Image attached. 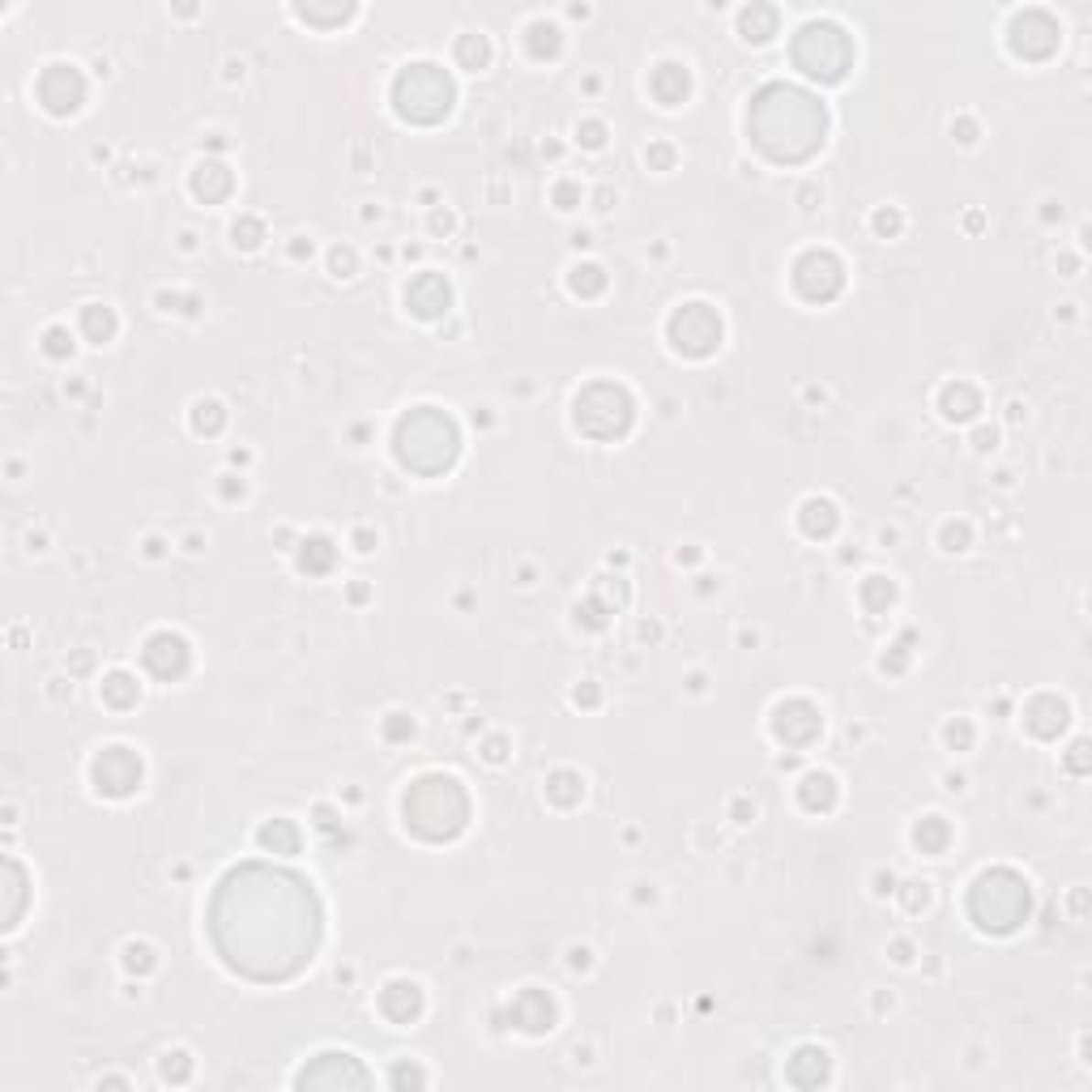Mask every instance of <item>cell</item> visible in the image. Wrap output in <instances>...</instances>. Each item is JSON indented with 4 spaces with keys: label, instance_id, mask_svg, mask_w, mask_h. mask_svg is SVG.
<instances>
[{
    "label": "cell",
    "instance_id": "5b68a950",
    "mask_svg": "<svg viewBox=\"0 0 1092 1092\" xmlns=\"http://www.w3.org/2000/svg\"><path fill=\"white\" fill-rule=\"evenodd\" d=\"M572 419L594 440H615V435H623L632 427V398H628V388L597 380V385H589L576 398V414Z\"/></svg>",
    "mask_w": 1092,
    "mask_h": 1092
},
{
    "label": "cell",
    "instance_id": "ab89813d",
    "mask_svg": "<svg viewBox=\"0 0 1092 1092\" xmlns=\"http://www.w3.org/2000/svg\"><path fill=\"white\" fill-rule=\"evenodd\" d=\"M944 538H947V551H960V546L968 542V530H965V525H947Z\"/></svg>",
    "mask_w": 1092,
    "mask_h": 1092
},
{
    "label": "cell",
    "instance_id": "1f68e13d",
    "mask_svg": "<svg viewBox=\"0 0 1092 1092\" xmlns=\"http://www.w3.org/2000/svg\"><path fill=\"white\" fill-rule=\"evenodd\" d=\"M862 602H867L870 610H879L892 602V584L883 581V576H867V584H862Z\"/></svg>",
    "mask_w": 1092,
    "mask_h": 1092
},
{
    "label": "cell",
    "instance_id": "4dcf8cb0",
    "mask_svg": "<svg viewBox=\"0 0 1092 1092\" xmlns=\"http://www.w3.org/2000/svg\"><path fill=\"white\" fill-rule=\"evenodd\" d=\"M772 26H777V13L772 9H756V13L747 9L743 13V30H747V38H756V43L772 35Z\"/></svg>",
    "mask_w": 1092,
    "mask_h": 1092
},
{
    "label": "cell",
    "instance_id": "83f0119b",
    "mask_svg": "<svg viewBox=\"0 0 1092 1092\" xmlns=\"http://www.w3.org/2000/svg\"><path fill=\"white\" fill-rule=\"evenodd\" d=\"M103 700L115 708L136 704V682L128 679V674H107V679H103Z\"/></svg>",
    "mask_w": 1092,
    "mask_h": 1092
},
{
    "label": "cell",
    "instance_id": "2e32d148",
    "mask_svg": "<svg viewBox=\"0 0 1092 1092\" xmlns=\"http://www.w3.org/2000/svg\"><path fill=\"white\" fill-rule=\"evenodd\" d=\"M512 1024L525 1032H551L555 1029V1003L546 990H521L512 999Z\"/></svg>",
    "mask_w": 1092,
    "mask_h": 1092
},
{
    "label": "cell",
    "instance_id": "3957f363",
    "mask_svg": "<svg viewBox=\"0 0 1092 1092\" xmlns=\"http://www.w3.org/2000/svg\"><path fill=\"white\" fill-rule=\"evenodd\" d=\"M1029 883L1020 879L1016 870H986L973 892H968V913L977 922L981 931H994V934H1007L1016 931L1020 922L1029 918Z\"/></svg>",
    "mask_w": 1092,
    "mask_h": 1092
},
{
    "label": "cell",
    "instance_id": "f1b7e54d",
    "mask_svg": "<svg viewBox=\"0 0 1092 1092\" xmlns=\"http://www.w3.org/2000/svg\"><path fill=\"white\" fill-rule=\"evenodd\" d=\"M82 329H86L90 342H107L115 333V316L107 308H86L82 311Z\"/></svg>",
    "mask_w": 1092,
    "mask_h": 1092
},
{
    "label": "cell",
    "instance_id": "7c38bea8",
    "mask_svg": "<svg viewBox=\"0 0 1092 1092\" xmlns=\"http://www.w3.org/2000/svg\"><path fill=\"white\" fill-rule=\"evenodd\" d=\"M141 661H146V671L158 674V679H167V682L180 679V674L188 671V645H184V636H175V632L149 636L146 649H141Z\"/></svg>",
    "mask_w": 1092,
    "mask_h": 1092
},
{
    "label": "cell",
    "instance_id": "e0dca14e",
    "mask_svg": "<svg viewBox=\"0 0 1092 1092\" xmlns=\"http://www.w3.org/2000/svg\"><path fill=\"white\" fill-rule=\"evenodd\" d=\"M419 1011H422V990L414 981H388L380 990V1016L393 1020V1024H410V1020H419Z\"/></svg>",
    "mask_w": 1092,
    "mask_h": 1092
},
{
    "label": "cell",
    "instance_id": "74e56055",
    "mask_svg": "<svg viewBox=\"0 0 1092 1092\" xmlns=\"http://www.w3.org/2000/svg\"><path fill=\"white\" fill-rule=\"evenodd\" d=\"M422 1080H427V1076H422L419 1067H406V1063L393 1067V1088H401V1084H422Z\"/></svg>",
    "mask_w": 1092,
    "mask_h": 1092
},
{
    "label": "cell",
    "instance_id": "484cf974",
    "mask_svg": "<svg viewBox=\"0 0 1092 1092\" xmlns=\"http://www.w3.org/2000/svg\"><path fill=\"white\" fill-rule=\"evenodd\" d=\"M947 836H952V828H947L944 819L939 815H926L918 824V832H913V841L926 849V854H944V845H947Z\"/></svg>",
    "mask_w": 1092,
    "mask_h": 1092
},
{
    "label": "cell",
    "instance_id": "ffe728a7",
    "mask_svg": "<svg viewBox=\"0 0 1092 1092\" xmlns=\"http://www.w3.org/2000/svg\"><path fill=\"white\" fill-rule=\"evenodd\" d=\"M803 807L807 811H828L832 803H836V781H832L828 772H811V777H803Z\"/></svg>",
    "mask_w": 1092,
    "mask_h": 1092
},
{
    "label": "cell",
    "instance_id": "ee69618b",
    "mask_svg": "<svg viewBox=\"0 0 1092 1092\" xmlns=\"http://www.w3.org/2000/svg\"><path fill=\"white\" fill-rule=\"evenodd\" d=\"M581 133H584V146H594V149L602 146V125H584Z\"/></svg>",
    "mask_w": 1092,
    "mask_h": 1092
},
{
    "label": "cell",
    "instance_id": "6da1fadb",
    "mask_svg": "<svg viewBox=\"0 0 1092 1092\" xmlns=\"http://www.w3.org/2000/svg\"><path fill=\"white\" fill-rule=\"evenodd\" d=\"M470 819V798L457 777H419L406 790V824L427 841H453Z\"/></svg>",
    "mask_w": 1092,
    "mask_h": 1092
},
{
    "label": "cell",
    "instance_id": "8992f818",
    "mask_svg": "<svg viewBox=\"0 0 1092 1092\" xmlns=\"http://www.w3.org/2000/svg\"><path fill=\"white\" fill-rule=\"evenodd\" d=\"M794 60L807 77H819V82H836L849 64V43L836 26H807L794 43Z\"/></svg>",
    "mask_w": 1092,
    "mask_h": 1092
},
{
    "label": "cell",
    "instance_id": "52a82bcc",
    "mask_svg": "<svg viewBox=\"0 0 1092 1092\" xmlns=\"http://www.w3.org/2000/svg\"><path fill=\"white\" fill-rule=\"evenodd\" d=\"M671 342L682 350V355L704 359V355H713L717 342H721V321L704 308V303H687V308H679L671 316Z\"/></svg>",
    "mask_w": 1092,
    "mask_h": 1092
},
{
    "label": "cell",
    "instance_id": "8fae6325",
    "mask_svg": "<svg viewBox=\"0 0 1092 1092\" xmlns=\"http://www.w3.org/2000/svg\"><path fill=\"white\" fill-rule=\"evenodd\" d=\"M82 99H86V82H82V73H77L73 64H51L48 73L38 77V103H43L51 115L77 112Z\"/></svg>",
    "mask_w": 1092,
    "mask_h": 1092
},
{
    "label": "cell",
    "instance_id": "277c9868",
    "mask_svg": "<svg viewBox=\"0 0 1092 1092\" xmlns=\"http://www.w3.org/2000/svg\"><path fill=\"white\" fill-rule=\"evenodd\" d=\"M393 103H398L401 120L435 125L453 107V82L435 64H410L406 73L398 77V86H393Z\"/></svg>",
    "mask_w": 1092,
    "mask_h": 1092
},
{
    "label": "cell",
    "instance_id": "7402d4cb",
    "mask_svg": "<svg viewBox=\"0 0 1092 1092\" xmlns=\"http://www.w3.org/2000/svg\"><path fill=\"white\" fill-rule=\"evenodd\" d=\"M977 410H981L977 388H973V385H947V393H944V414H947V419L965 422V419H973Z\"/></svg>",
    "mask_w": 1092,
    "mask_h": 1092
},
{
    "label": "cell",
    "instance_id": "f6af8a7d",
    "mask_svg": "<svg viewBox=\"0 0 1092 1092\" xmlns=\"http://www.w3.org/2000/svg\"><path fill=\"white\" fill-rule=\"evenodd\" d=\"M388 734L401 738V734H414V721H388Z\"/></svg>",
    "mask_w": 1092,
    "mask_h": 1092
},
{
    "label": "cell",
    "instance_id": "4316f807",
    "mask_svg": "<svg viewBox=\"0 0 1092 1092\" xmlns=\"http://www.w3.org/2000/svg\"><path fill=\"white\" fill-rule=\"evenodd\" d=\"M333 563V542L329 538H308L303 551H299V568L303 572H329Z\"/></svg>",
    "mask_w": 1092,
    "mask_h": 1092
},
{
    "label": "cell",
    "instance_id": "ac0fdd59",
    "mask_svg": "<svg viewBox=\"0 0 1092 1092\" xmlns=\"http://www.w3.org/2000/svg\"><path fill=\"white\" fill-rule=\"evenodd\" d=\"M192 192H197L201 201H218L231 192V171H226L223 162H201L197 175H192Z\"/></svg>",
    "mask_w": 1092,
    "mask_h": 1092
},
{
    "label": "cell",
    "instance_id": "836d02e7",
    "mask_svg": "<svg viewBox=\"0 0 1092 1092\" xmlns=\"http://www.w3.org/2000/svg\"><path fill=\"white\" fill-rule=\"evenodd\" d=\"M192 427H197V431H218V427H223V406H218V401H201L197 414H192Z\"/></svg>",
    "mask_w": 1092,
    "mask_h": 1092
},
{
    "label": "cell",
    "instance_id": "60d3db41",
    "mask_svg": "<svg viewBox=\"0 0 1092 1092\" xmlns=\"http://www.w3.org/2000/svg\"><path fill=\"white\" fill-rule=\"evenodd\" d=\"M555 201H559V210H572V201H576V184H559L555 188Z\"/></svg>",
    "mask_w": 1092,
    "mask_h": 1092
},
{
    "label": "cell",
    "instance_id": "bcb514c9",
    "mask_svg": "<svg viewBox=\"0 0 1092 1092\" xmlns=\"http://www.w3.org/2000/svg\"><path fill=\"white\" fill-rule=\"evenodd\" d=\"M350 265H355V261H350V252H333V269H337V273L350 269Z\"/></svg>",
    "mask_w": 1092,
    "mask_h": 1092
},
{
    "label": "cell",
    "instance_id": "b9f144b4",
    "mask_svg": "<svg viewBox=\"0 0 1092 1092\" xmlns=\"http://www.w3.org/2000/svg\"><path fill=\"white\" fill-rule=\"evenodd\" d=\"M968 738H973V730H968L965 721H960V726H947V743H960V747H965Z\"/></svg>",
    "mask_w": 1092,
    "mask_h": 1092
},
{
    "label": "cell",
    "instance_id": "cb8c5ba5",
    "mask_svg": "<svg viewBox=\"0 0 1092 1092\" xmlns=\"http://www.w3.org/2000/svg\"><path fill=\"white\" fill-rule=\"evenodd\" d=\"M261 845L265 849H282V854H295L299 849V832H295V824L290 819H273V824H265L261 828Z\"/></svg>",
    "mask_w": 1092,
    "mask_h": 1092
},
{
    "label": "cell",
    "instance_id": "d4e9b609",
    "mask_svg": "<svg viewBox=\"0 0 1092 1092\" xmlns=\"http://www.w3.org/2000/svg\"><path fill=\"white\" fill-rule=\"evenodd\" d=\"M546 794H551V803H559V807H572V803H581L584 781L576 772H555V777L546 781Z\"/></svg>",
    "mask_w": 1092,
    "mask_h": 1092
},
{
    "label": "cell",
    "instance_id": "9a60e30c",
    "mask_svg": "<svg viewBox=\"0 0 1092 1092\" xmlns=\"http://www.w3.org/2000/svg\"><path fill=\"white\" fill-rule=\"evenodd\" d=\"M828 1071H832L828 1050H819V1045H798L794 1058L785 1063V1080L794 1084V1088H819V1084H828Z\"/></svg>",
    "mask_w": 1092,
    "mask_h": 1092
},
{
    "label": "cell",
    "instance_id": "30bf717a",
    "mask_svg": "<svg viewBox=\"0 0 1092 1092\" xmlns=\"http://www.w3.org/2000/svg\"><path fill=\"white\" fill-rule=\"evenodd\" d=\"M794 286L803 290L807 299H832L836 290L845 286V273H841V261L832 257V252H803L794 265Z\"/></svg>",
    "mask_w": 1092,
    "mask_h": 1092
},
{
    "label": "cell",
    "instance_id": "ba28073f",
    "mask_svg": "<svg viewBox=\"0 0 1092 1092\" xmlns=\"http://www.w3.org/2000/svg\"><path fill=\"white\" fill-rule=\"evenodd\" d=\"M299 1088H367L372 1076L355 1054H321L311 1067L299 1071Z\"/></svg>",
    "mask_w": 1092,
    "mask_h": 1092
},
{
    "label": "cell",
    "instance_id": "9c48e42d",
    "mask_svg": "<svg viewBox=\"0 0 1092 1092\" xmlns=\"http://www.w3.org/2000/svg\"><path fill=\"white\" fill-rule=\"evenodd\" d=\"M94 785L99 794H112V798H125L141 785V759L128 751V747H107L94 756Z\"/></svg>",
    "mask_w": 1092,
    "mask_h": 1092
},
{
    "label": "cell",
    "instance_id": "7bdbcfd3",
    "mask_svg": "<svg viewBox=\"0 0 1092 1092\" xmlns=\"http://www.w3.org/2000/svg\"><path fill=\"white\" fill-rule=\"evenodd\" d=\"M875 226H879L883 235H892L896 226H901V218H896V213H879V218H875Z\"/></svg>",
    "mask_w": 1092,
    "mask_h": 1092
},
{
    "label": "cell",
    "instance_id": "f35d334b",
    "mask_svg": "<svg viewBox=\"0 0 1092 1092\" xmlns=\"http://www.w3.org/2000/svg\"><path fill=\"white\" fill-rule=\"evenodd\" d=\"M128 968H154V956H149V947H128Z\"/></svg>",
    "mask_w": 1092,
    "mask_h": 1092
},
{
    "label": "cell",
    "instance_id": "7a4b0ae2",
    "mask_svg": "<svg viewBox=\"0 0 1092 1092\" xmlns=\"http://www.w3.org/2000/svg\"><path fill=\"white\" fill-rule=\"evenodd\" d=\"M457 427L448 414L431 406L410 410L406 419L398 422V457L406 470L414 474H440L457 461Z\"/></svg>",
    "mask_w": 1092,
    "mask_h": 1092
},
{
    "label": "cell",
    "instance_id": "4fadbf2b",
    "mask_svg": "<svg viewBox=\"0 0 1092 1092\" xmlns=\"http://www.w3.org/2000/svg\"><path fill=\"white\" fill-rule=\"evenodd\" d=\"M819 713H815V704H807V700H790V704H781L777 708V717H772V730H777V738L781 743H790V747H803V743H811L819 734Z\"/></svg>",
    "mask_w": 1092,
    "mask_h": 1092
},
{
    "label": "cell",
    "instance_id": "d590c367",
    "mask_svg": "<svg viewBox=\"0 0 1092 1092\" xmlns=\"http://www.w3.org/2000/svg\"><path fill=\"white\" fill-rule=\"evenodd\" d=\"M235 244H244V248H257V244H261V223H257V218H244V223H235Z\"/></svg>",
    "mask_w": 1092,
    "mask_h": 1092
},
{
    "label": "cell",
    "instance_id": "d6a6232c",
    "mask_svg": "<svg viewBox=\"0 0 1092 1092\" xmlns=\"http://www.w3.org/2000/svg\"><path fill=\"white\" fill-rule=\"evenodd\" d=\"M457 56H461V64H465V69H478V64H486V43L478 35H465L457 43Z\"/></svg>",
    "mask_w": 1092,
    "mask_h": 1092
},
{
    "label": "cell",
    "instance_id": "603a6c76",
    "mask_svg": "<svg viewBox=\"0 0 1092 1092\" xmlns=\"http://www.w3.org/2000/svg\"><path fill=\"white\" fill-rule=\"evenodd\" d=\"M653 94H658V103L674 107V103L687 94V73H682L679 64H661L658 73H653Z\"/></svg>",
    "mask_w": 1092,
    "mask_h": 1092
},
{
    "label": "cell",
    "instance_id": "8d00e7d4",
    "mask_svg": "<svg viewBox=\"0 0 1092 1092\" xmlns=\"http://www.w3.org/2000/svg\"><path fill=\"white\" fill-rule=\"evenodd\" d=\"M43 342H48V355H56V359H64V355L73 350V342H69V333H64V329H48V337H43Z\"/></svg>",
    "mask_w": 1092,
    "mask_h": 1092
},
{
    "label": "cell",
    "instance_id": "d6986e66",
    "mask_svg": "<svg viewBox=\"0 0 1092 1092\" xmlns=\"http://www.w3.org/2000/svg\"><path fill=\"white\" fill-rule=\"evenodd\" d=\"M1032 726V734H1042V738H1050V734H1058L1063 726H1067V704H1058V700H1050V695H1042L1037 704L1029 708V717H1024Z\"/></svg>",
    "mask_w": 1092,
    "mask_h": 1092
},
{
    "label": "cell",
    "instance_id": "f546056e",
    "mask_svg": "<svg viewBox=\"0 0 1092 1092\" xmlns=\"http://www.w3.org/2000/svg\"><path fill=\"white\" fill-rule=\"evenodd\" d=\"M602 286H606V273L597 269V265H576V269H572V290H576V295H597Z\"/></svg>",
    "mask_w": 1092,
    "mask_h": 1092
},
{
    "label": "cell",
    "instance_id": "5bb4252c",
    "mask_svg": "<svg viewBox=\"0 0 1092 1092\" xmlns=\"http://www.w3.org/2000/svg\"><path fill=\"white\" fill-rule=\"evenodd\" d=\"M406 303L414 316H440V311H448V303H453V290H448V282L440 273H419V278L406 286Z\"/></svg>",
    "mask_w": 1092,
    "mask_h": 1092
},
{
    "label": "cell",
    "instance_id": "e575fe53",
    "mask_svg": "<svg viewBox=\"0 0 1092 1092\" xmlns=\"http://www.w3.org/2000/svg\"><path fill=\"white\" fill-rule=\"evenodd\" d=\"M188 1071H192V1063H188V1054H167V1063H162V1080L171 1084H184Z\"/></svg>",
    "mask_w": 1092,
    "mask_h": 1092
},
{
    "label": "cell",
    "instance_id": "44dd1931",
    "mask_svg": "<svg viewBox=\"0 0 1092 1092\" xmlns=\"http://www.w3.org/2000/svg\"><path fill=\"white\" fill-rule=\"evenodd\" d=\"M803 530H807V538H832V530H836V508H832L828 499H807V504H803Z\"/></svg>",
    "mask_w": 1092,
    "mask_h": 1092
},
{
    "label": "cell",
    "instance_id": "7dc6e473",
    "mask_svg": "<svg viewBox=\"0 0 1092 1092\" xmlns=\"http://www.w3.org/2000/svg\"><path fill=\"white\" fill-rule=\"evenodd\" d=\"M581 700H584V704H594L597 692H594V687H584V692H576V704H581Z\"/></svg>",
    "mask_w": 1092,
    "mask_h": 1092
}]
</instances>
